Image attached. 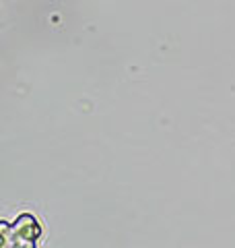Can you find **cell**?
<instances>
[{
	"mask_svg": "<svg viewBox=\"0 0 235 248\" xmlns=\"http://www.w3.org/2000/svg\"><path fill=\"white\" fill-rule=\"evenodd\" d=\"M42 236V221L33 213H21L15 221L0 223V248H39Z\"/></svg>",
	"mask_w": 235,
	"mask_h": 248,
	"instance_id": "cell-1",
	"label": "cell"
}]
</instances>
